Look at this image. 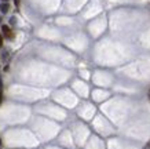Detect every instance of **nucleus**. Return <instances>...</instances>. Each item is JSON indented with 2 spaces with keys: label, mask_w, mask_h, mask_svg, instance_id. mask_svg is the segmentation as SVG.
Wrapping results in <instances>:
<instances>
[{
  "label": "nucleus",
  "mask_w": 150,
  "mask_h": 149,
  "mask_svg": "<svg viewBox=\"0 0 150 149\" xmlns=\"http://www.w3.org/2000/svg\"><path fill=\"white\" fill-rule=\"evenodd\" d=\"M0 47H3V36L0 35Z\"/></svg>",
  "instance_id": "nucleus-4"
},
{
  "label": "nucleus",
  "mask_w": 150,
  "mask_h": 149,
  "mask_svg": "<svg viewBox=\"0 0 150 149\" xmlns=\"http://www.w3.org/2000/svg\"><path fill=\"white\" fill-rule=\"evenodd\" d=\"M8 10H10L8 3H1V4H0V11H1L3 14H6L7 11H8Z\"/></svg>",
  "instance_id": "nucleus-2"
},
{
  "label": "nucleus",
  "mask_w": 150,
  "mask_h": 149,
  "mask_svg": "<svg viewBox=\"0 0 150 149\" xmlns=\"http://www.w3.org/2000/svg\"><path fill=\"white\" fill-rule=\"evenodd\" d=\"M0 21H1V18H0Z\"/></svg>",
  "instance_id": "nucleus-5"
},
{
  "label": "nucleus",
  "mask_w": 150,
  "mask_h": 149,
  "mask_svg": "<svg viewBox=\"0 0 150 149\" xmlns=\"http://www.w3.org/2000/svg\"><path fill=\"white\" fill-rule=\"evenodd\" d=\"M1 32H3V35H4L7 39H13V37H14L13 31H11L7 25H3V26H1Z\"/></svg>",
  "instance_id": "nucleus-1"
},
{
  "label": "nucleus",
  "mask_w": 150,
  "mask_h": 149,
  "mask_svg": "<svg viewBox=\"0 0 150 149\" xmlns=\"http://www.w3.org/2000/svg\"><path fill=\"white\" fill-rule=\"evenodd\" d=\"M3 101V84H1V80H0V102Z\"/></svg>",
  "instance_id": "nucleus-3"
}]
</instances>
